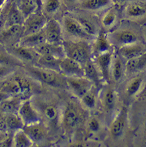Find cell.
I'll use <instances>...</instances> for the list:
<instances>
[{"mask_svg":"<svg viewBox=\"0 0 146 147\" xmlns=\"http://www.w3.org/2000/svg\"><path fill=\"white\" fill-rule=\"evenodd\" d=\"M0 90L11 96H18L25 100L33 92V85L26 77L16 75L1 84Z\"/></svg>","mask_w":146,"mask_h":147,"instance_id":"6da1fadb","label":"cell"},{"mask_svg":"<svg viewBox=\"0 0 146 147\" xmlns=\"http://www.w3.org/2000/svg\"><path fill=\"white\" fill-rule=\"evenodd\" d=\"M62 47L66 57L76 61L83 66L90 60L91 47L90 45L83 40L77 42L66 41Z\"/></svg>","mask_w":146,"mask_h":147,"instance_id":"7a4b0ae2","label":"cell"},{"mask_svg":"<svg viewBox=\"0 0 146 147\" xmlns=\"http://www.w3.org/2000/svg\"><path fill=\"white\" fill-rule=\"evenodd\" d=\"M27 70L35 78L50 86L64 87L67 85L66 79H64L58 72L39 66L28 67Z\"/></svg>","mask_w":146,"mask_h":147,"instance_id":"3957f363","label":"cell"},{"mask_svg":"<svg viewBox=\"0 0 146 147\" xmlns=\"http://www.w3.org/2000/svg\"><path fill=\"white\" fill-rule=\"evenodd\" d=\"M82 111L78 105L74 101H70L64 109L62 116L64 127L68 130L76 127L81 121Z\"/></svg>","mask_w":146,"mask_h":147,"instance_id":"277c9868","label":"cell"},{"mask_svg":"<svg viewBox=\"0 0 146 147\" xmlns=\"http://www.w3.org/2000/svg\"><path fill=\"white\" fill-rule=\"evenodd\" d=\"M47 23L45 16L40 13H33L28 16L24 22L23 36L38 33L42 30Z\"/></svg>","mask_w":146,"mask_h":147,"instance_id":"5b68a950","label":"cell"},{"mask_svg":"<svg viewBox=\"0 0 146 147\" xmlns=\"http://www.w3.org/2000/svg\"><path fill=\"white\" fill-rule=\"evenodd\" d=\"M109 40L120 47L137 43L138 37L135 32L129 29H120L112 32L108 36Z\"/></svg>","mask_w":146,"mask_h":147,"instance_id":"8992f818","label":"cell"},{"mask_svg":"<svg viewBox=\"0 0 146 147\" xmlns=\"http://www.w3.org/2000/svg\"><path fill=\"white\" fill-rule=\"evenodd\" d=\"M18 114L22 120L24 125L40 122V114L32 105L30 100H24L20 106Z\"/></svg>","mask_w":146,"mask_h":147,"instance_id":"52a82bcc","label":"cell"},{"mask_svg":"<svg viewBox=\"0 0 146 147\" xmlns=\"http://www.w3.org/2000/svg\"><path fill=\"white\" fill-rule=\"evenodd\" d=\"M66 81L68 86L80 98L92 88V82L84 77H67Z\"/></svg>","mask_w":146,"mask_h":147,"instance_id":"ba28073f","label":"cell"},{"mask_svg":"<svg viewBox=\"0 0 146 147\" xmlns=\"http://www.w3.org/2000/svg\"><path fill=\"white\" fill-rule=\"evenodd\" d=\"M60 71L68 77H84L83 66L76 61L68 57L61 59Z\"/></svg>","mask_w":146,"mask_h":147,"instance_id":"9c48e42d","label":"cell"},{"mask_svg":"<svg viewBox=\"0 0 146 147\" xmlns=\"http://www.w3.org/2000/svg\"><path fill=\"white\" fill-rule=\"evenodd\" d=\"M33 144L42 142L46 137V129L41 122L25 125L22 129Z\"/></svg>","mask_w":146,"mask_h":147,"instance_id":"30bf717a","label":"cell"},{"mask_svg":"<svg viewBox=\"0 0 146 147\" xmlns=\"http://www.w3.org/2000/svg\"><path fill=\"white\" fill-rule=\"evenodd\" d=\"M38 55H51L59 59L65 58V52L63 47L58 44L43 43L33 48Z\"/></svg>","mask_w":146,"mask_h":147,"instance_id":"8fae6325","label":"cell"},{"mask_svg":"<svg viewBox=\"0 0 146 147\" xmlns=\"http://www.w3.org/2000/svg\"><path fill=\"white\" fill-rule=\"evenodd\" d=\"M46 42L58 44L61 38V27L59 23L54 19L48 21L44 28Z\"/></svg>","mask_w":146,"mask_h":147,"instance_id":"7c38bea8","label":"cell"},{"mask_svg":"<svg viewBox=\"0 0 146 147\" xmlns=\"http://www.w3.org/2000/svg\"><path fill=\"white\" fill-rule=\"evenodd\" d=\"M112 55L110 51L97 55L96 63L105 80L109 82L111 80V64Z\"/></svg>","mask_w":146,"mask_h":147,"instance_id":"4fadbf2b","label":"cell"},{"mask_svg":"<svg viewBox=\"0 0 146 147\" xmlns=\"http://www.w3.org/2000/svg\"><path fill=\"white\" fill-rule=\"evenodd\" d=\"M127 119V109L123 107L111 125V133L112 137L118 138L123 134Z\"/></svg>","mask_w":146,"mask_h":147,"instance_id":"5bb4252c","label":"cell"},{"mask_svg":"<svg viewBox=\"0 0 146 147\" xmlns=\"http://www.w3.org/2000/svg\"><path fill=\"white\" fill-rule=\"evenodd\" d=\"M65 29L68 34L80 38H86L89 36L85 33L78 20L69 17H66L64 20Z\"/></svg>","mask_w":146,"mask_h":147,"instance_id":"9a60e30c","label":"cell"},{"mask_svg":"<svg viewBox=\"0 0 146 147\" xmlns=\"http://www.w3.org/2000/svg\"><path fill=\"white\" fill-rule=\"evenodd\" d=\"M128 18L137 19L146 15V4L143 1H133L129 3L125 9Z\"/></svg>","mask_w":146,"mask_h":147,"instance_id":"2e32d148","label":"cell"},{"mask_svg":"<svg viewBox=\"0 0 146 147\" xmlns=\"http://www.w3.org/2000/svg\"><path fill=\"white\" fill-rule=\"evenodd\" d=\"M126 71L133 74L143 71L146 69V53L127 61L125 65Z\"/></svg>","mask_w":146,"mask_h":147,"instance_id":"e0dca14e","label":"cell"},{"mask_svg":"<svg viewBox=\"0 0 146 147\" xmlns=\"http://www.w3.org/2000/svg\"><path fill=\"white\" fill-rule=\"evenodd\" d=\"M46 42L44 28L38 33L23 36L21 42V46L34 48L43 43Z\"/></svg>","mask_w":146,"mask_h":147,"instance_id":"ac0fdd59","label":"cell"},{"mask_svg":"<svg viewBox=\"0 0 146 147\" xmlns=\"http://www.w3.org/2000/svg\"><path fill=\"white\" fill-rule=\"evenodd\" d=\"M23 99L18 96H11L0 103V111L3 114L17 113Z\"/></svg>","mask_w":146,"mask_h":147,"instance_id":"d6986e66","label":"cell"},{"mask_svg":"<svg viewBox=\"0 0 146 147\" xmlns=\"http://www.w3.org/2000/svg\"><path fill=\"white\" fill-rule=\"evenodd\" d=\"M61 59H59L51 55H39L36 59V63L39 67L60 72V63Z\"/></svg>","mask_w":146,"mask_h":147,"instance_id":"ffe728a7","label":"cell"},{"mask_svg":"<svg viewBox=\"0 0 146 147\" xmlns=\"http://www.w3.org/2000/svg\"><path fill=\"white\" fill-rule=\"evenodd\" d=\"M119 53L124 58L129 60L143 54L144 53V48L141 45L135 43L120 47Z\"/></svg>","mask_w":146,"mask_h":147,"instance_id":"44dd1931","label":"cell"},{"mask_svg":"<svg viewBox=\"0 0 146 147\" xmlns=\"http://www.w3.org/2000/svg\"><path fill=\"white\" fill-rule=\"evenodd\" d=\"M111 48L110 41L103 31L100 32L94 45V51L97 55L109 51Z\"/></svg>","mask_w":146,"mask_h":147,"instance_id":"7402d4cb","label":"cell"},{"mask_svg":"<svg viewBox=\"0 0 146 147\" xmlns=\"http://www.w3.org/2000/svg\"><path fill=\"white\" fill-rule=\"evenodd\" d=\"M4 116H5L8 131L15 132L18 130L23 129L24 124L18 113L4 114Z\"/></svg>","mask_w":146,"mask_h":147,"instance_id":"603a6c76","label":"cell"},{"mask_svg":"<svg viewBox=\"0 0 146 147\" xmlns=\"http://www.w3.org/2000/svg\"><path fill=\"white\" fill-rule=\"evenodd\" d=\"M112 0H83L81 6L88 11H98L110 6Z\"/></svg>","mask_w":146,"mask_h":147,"instance_id":"cb8c5ba5","label":"cell"},{"mask_svg":"<svg viewBox=\"0 0 146 147\" xmlns=\"http://www.w3.org/2000/svg\"><path fill=\"white\" fill-rule=\"evenodd\" d=\"M14 52L15 55H17L19 58L27 61H33L37 59L39 55L35 50H32L31 48L20 46L15 48Z\"/></svg>","mask_w":146,"mask_h":147,"instance_id":"d4e9b609","label":"cell"},{"mask_svg":"<svg viewBox=\"0 0 146 147\" xmlns=\"http://www.w3.org/2000/svg\"><path fill=\"white\" fill-rule=\"evenodd\" d=\"M33 143L23 131L20 129L14 132L13 137V146L15 147H30Z\"/></svg>","mask_w":146,"mask_h":147,"instance_id":"484cf974","label":"cell"},{"mask_svg":"<svg viewBox=\"0 0 146 147\" xmlns=\"http://www.w3.org/2000/svg\"><path fill=\"white\" fill-rule=\"evenodd\" d=\"M84 77L91 81L92 84L98 85L100 82L99 76L95 65L91 60L88 61L83 65Z\"/></svg>","mask_w":146,"mask_h":147,"instance_id":"4316f807","label":"cell"},{"mask_svg":"<svg viewBox=\"0 0 146 147\" xmlns=\"http://www.w3.org/2000/svg\"><path fill=\"white\" fill-rule=\"evenodd\" d=\"M23 23V16L21 10L15 6L11 7L7 19V27L13 25H22Z\"/></svg>","mask_w":146,"mask_h":147,"instance_id":"83f0119b","label":"cell"},{"mask_svg":"<svg viewBox=\"0 0 146 147\" xmlns=\"http://www.w3.org/2000/svg\"><path fill=\"white\" fill-rule=\"evenodd\" d=\"M104 103L105 109L112 111L115 105V93L112 88H107L104 93Z\"/></svg>","mask_w":146,"mask_h":147,"instance_id":"f1b7e54d","label":"cell"},{"mask_svg":"<svg viewBox=\"0 0 146 147\" xmlns=\"http://www.w3.org/2000/svg\"><path fill=\"white\" fill-rule=\"evenodd\" d=\"M123 65L121 59L119 57H117L114 59L112 68V75L115 81H119L123 76Z\"/></svg>","mask_w":146,"mask_h":147,"instance_id":"f546056e","label":"cell"},{"mask_svg":"<svg viewBox=\"0 0 146 147\" xmlns=\"http://www.w3.org/2000/svg\"><path fill=\"white\" fill-rule=\"evenodd\" d=\"M83 29L89 36H95L96 34V27L92 22L86 18H81L78 20Z\"/></svg>","mask_w":146,"mask_h":147,"instance_id":"4dcf8cb0","label":"cell"},{"mask_svg":"<svg viewBox=\"0 0 146 147\" xmlns=\"http://www.w3.org/2000/svg\"><path fill=\"white\" fill-rule=\"evenodd\" d=\"M117 20V14L113 9H110L104 14L102 18V25L106 28L111 27L114 25Z\"/></svg>","mask_w":146,"mask_h":147,"instance_id":"1f68e13d","label":"cell"},{"mask_svg":"<svg viewBox=\"0 0 146 147\" xmlns=\"http://www.w3.org/2000/svg\"><path fill=\"white\" fill-rule=\"evenodd\" d=\"M37 5L34 0H22L21 12L23 16L27 18L28 16L33 13Z\"/></svg>","mask_w":146,"mask_h":147,"instance_id":"d6a6232c","label":"cell"},{"mask_svg":"<svg viewBox=\"0 0 146 147\" xmlns=\"http://www.w3.org/2000/svg\"><path fill=\"white\" fill-rule=\"evenodd\" d=\"M82 101L84 105L88 108H94L96 104V97L95 93L92 90V88L88 91L82 98Z\"/></svg>","mask_w":146,"mask_h":147,"instance_id":"836d02e7","label":"cell"},{"mask_svg":"<svg viewBox=\"0 0 146 147\" xmlns=\"http://www.w3.org/2000/svg\"><path fill=\"white\" fill-rule=\"evenodd\" d=\"M142 83H143V80L140 77H136L131 80L128 85L127 89L128 95L133 96L138 92L141 87Z\"/></svg>","mask_w":146,"mask_h":147,"instance_id":"e575fe53","label":"cell"},{"mask_svg":"<svg viewBox=\"0 0 146 147\" xmlns=\"http://www.w3.org/2000/svg\"><path fill=\"white\" fill-rule=\"evenodd\" d=\"M43 113L46 119L51 122L56 121L58 117V110L53 105H48L44 109Z\"/></svg>","mask_w":146,"mask_h":147,"instance_id":"d590c367","label":"cell"},{"mask_svg":"<svg viewBox=\"0 0 146 147\" xmlns=\"http://www.w3.org/2000/svg\"><path fill=\"white\" fill-rule=\"evenodd\" d=\"M22 31H23L22 25H13L7 27L4 33V36L5 37H13L19 35Z\"/></svg>","mask_w":146,"mask_h":147,"instance_id":"8d00e7d4","label":"cell"},{"mask_svg":"<svg viewBox=\"0 0 146 147\" xmlns=\"http://www.w3.org/2000/svg\"><path fill=\"white\" fill-rule=\"evenodd\" d=\"M60 7L59 0H46L45 10L48 13H53Z\"/></svg>","mask_w":146,"mask_h":147,"instance_id":"74e56055","label":"cell"},{"mask_svg":"<svg viewBox=\"0 0 146 147\" xmlns=\"http://www.w3.org/2000/svg\"><path fill=\"white\" fill-rule=\"evenodd\" d=\"M19 64L18 61L11 56L0 53V65L1 66H14Z\"/></svg>","mask_w":146,"mask_h":147,"instance_id":"f35d334b","label":"cell"},{"mask_svg":"<svg viewBox=\"0 0 146 147\" xmlns=\"http://www.w3.org/2000/svg\"><path fill=\"white\" fill-rule=\"evenodd\" d=\"M14 70V69L13 66H1L0 65V78H3V77H5L12 74Z\"/></svg>","mask_w":146,"mask_h":147,"instance_id":"ab89813d","label":"cell"},{"mask_svg":"<svg viewBox=\"0 0 146 147\" xmlns=\"http://www.w3.org/2000/svg\"><path fill=\"white\" fill-rule=\"evenodd\" d=\"M88 127L92 132H97L100 129L99 122L96 118H92L88 122Z\"/></svg>","mask_w":146,"mask_h":147,"instance_id":"60d3db41","label":"cell"},{"mask_svg":"<svg viewBox=\"0 0 146 147\" xmlns=\"http://www.w3.org/2000/svg\"><path fill=\"white\" fill-rule=\"evenodd\" d=\"M8 131L7 125L5 121L4 115L0 117V132H7Z\"/></svg>","mask_w":146,"mask_h":147,"instance_id":"b9f144b4","label":"cell"},{"mask_svg":"<svg viewBox=\"0 0 146 147\" xmlns=\"http://www.w3.org/2000/svg\"><path fill=\"white\" fill-rule=\"evenodd\" d=\"M9 97H11V96L9 95V94H7L5 92L0 90V103H1L2 101L6 100Z\"/></svg>","mask_w":146,"mask_h":147,"instance_id":"7bdbcfd3","label":"cell"},{"mask_svg":"<svg viewBox=\"0 0 146 147\" xmlns=\"http://www.w3.org/2000/svg\"><path fill=\"white\" fill-rule=\"evenodd\" d=\"M9 131L7 132H0V144L7 137Z\"/></svg>","mask_w":146,"mask_h":147,"instance_id":"ee69618b","label":"cell"},{"mask_svg":"<svg viewBox=\"0 0 146 147\" xmlns=\"http://www.w3.org/2000/svg\"><path fill=\"white\" fill-rule=\"evenodd\" d=\"M35 3L36 4V5H37V7H40L42 6V0H34Z\"/></svg>","mask_w":146,"mask_h":147,"instance_id":"f6af8a7d","label":"cell"},{"mask_svg":"<svg viewBox=\"0 0 146 147\" xmlns=\"http://www.w3.org/2000/svg\"><path fill=\"white\" fill-rule=\"evenodd\" d=\"M125 1H126V0H112V2H114V3H117V4H120V3H123Z\"/></svg>","mask_w":146,"mask_h":147,"instance_id":"bcb514c9","label":"cell"},{"mask_svg":"<svg viewBox=\"0 0 146 147\" xmlns=\"http://www.w3.org/2000/svg\"><path fill=\"white\" fill-rule=\"evenodd\" d=\"M5 0H0V8L2 6V5H3V3H5Z\"/></svg>","mask_w":146,"mask_h":147,"instance_id":"7dc6e473","label":"cell"},{"mask_svg":"<svg viewBox=\"0 0 146 147\" xmlns=\"http://www.w3.org/2000/svg\"><path fill=\"white\" fill-rule=\"evenodd\" d=\"M4 115V114L1 112V111H0V117H2Z\"/></svg>","mask_w":146,"mask_h":147,"instance_id":"c3c4849f","label":"cell"},{"mask_svg":"<svg viewBox=\"0 0 146 147\" xmlns=\"http://www.w3.org/2000/svg\"><path fill=\"white\" fill-rule=\"evenodd\" d=\"M68 1H70V2H74V1H76V0H68Z\"/></svg>","mask_w":146,"mask_h":147,"instance_id":"681fc988","label":"cell"},{"mask_svg":"<svg viewBox=\"0 0 146 147\" xmlns=\"http://www.w3.org/2000/svg\"><path fill=\"white\" fill-rule=\"evenodd\" d=\"M1 8H0V16H1Z\"/></svg>","mask_w":146,"mask_h":147,"instance_id":"f907efd6","label":"cell"},{"mask_svg":"<svg viewBox=\"0 0 146 147\" xmlns=\"http://www.w3.org/2000/svg\"><path fill=\"white\" fill-rule=\"evenodd\" d=\"M1 84H0V87H1Z\"/></svg>","mask_w":146,"mask_h":147,"instance_id":"816d5d0a","label":"cell"},{"mask_svg":"<svg viewBox=\"0 0 146 147\" xmlns=\"http://www.w3.org/2000/svg\"><path fill=\"white\" fill-rule=\"evenodd\" d=\"M145 88H146V87H145Z\"/></svg>","mask_w":146,"mask_h":147,"instance_id":"f5cc1de1","label":"cell"}]
</instances>
